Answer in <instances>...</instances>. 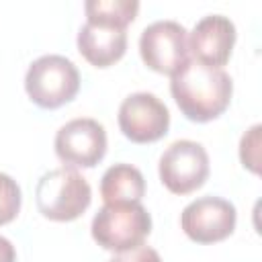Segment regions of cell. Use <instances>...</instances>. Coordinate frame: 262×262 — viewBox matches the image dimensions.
<instances>
[{"label": "cell", "mask_w": 262, "mask_h": 262, "mask_svg": "<svg viewBox=\"0 0 262 262\" xmlns=\"http://www.w3.org/2000/svg\"><path fill=\"white\" fill-rule=\"evenodd\" d=\"M170 92L186 119L207 123L229 106L233 82L223 68H209L190 59L172 76Z\"/></svg>", "instance_id": "1"}, {"label": "cell", "mask_w": 262, "mask_h": 262, "mask_svg": "<svg viewBox=\"0 0 262 262\" xmlns=\"http://www.w3.org/2000/svg\"><path fill=\"white\" fill-rule=\"evenodd\" d=\"M92 190L88 180L74 168L45 172L35 188L37 209L51 221H74L90 205Z\"/></svg>", "instance_id": "2"}, {"label": "cell", "mask_w": 262, "mask_h": 262, "mask_svg": "<svg viewBox=\"0 0 262 262\" xmlns=\"http://www.w3.org/2000/svg\"><path fill=\"white\" fill-rule=\"evenodd\" d=\"M90 231L100 248L125 252L143 244L151 231V217L141 203H113L98 209Z\"/></svg>", "instance_id": "3"}, {"label": "cell", "mask_w": 262, "mask_h": 262, "mask_svg": "<svg viewBox=\"0 0 262 262\" xmlns=\"http://www.w3.org/2000/svg\"><path fill=\"white\" fill-rule=\"evenodd\" d=\"M25 90L35 104L43 108H57L78 94V68L63 55H41L27 70Z\"/></svg>", "instance_id": "4"}, {"label": "cell", "mask_w": 262, "mask_h": 262, "mask_svg": "<svg viewBox=\"0 0 262 262\" xmlns=\"http://www.w3.org/2000/svg\"><path fill=\"white\" fill-rule=\"evenodd\" d=\"M139 53L147 68L174 76L190 61L186 29L176 20H156L141 31Z\"/></svg>", "instance_id": "5"}, {"label": "cell", "mask_w": 262, "mask_h": 262, "mask_svg": "<svg viewBox=\"0 0 262 262\" xmlns=\"http://www.w3.org/2000/svg\"><path fill=\"white\" fill-rule=\"evenodd\" d=\"M160 180L174 194H188L201 188L209 176V156L192 139H178L160 158Z\"/></svg>", "instance_id": "6"}, {"label": "cell", "mask_w": 262, "mask_h": 262, "mask_svg": "<svg viewBox=\"0 0 262 262\" xmlns=\"http://www.w3.org/2000/svg\"><path fill=\"white\" fill-rule=\"evenodd\" d=\"M55 154L68 168H92L106 154V131L94 119H72L55 135Z\"/></svg>", "instance_id": "7"}, {"label": "cell", "mask_w": 262, "mask_h": 262, "mask_svg": "<svg viewBox=\"0 0 262 262\" xmlns=\"http://www.w3.org/2000/svg\"><path fill=\"white\" fill-rule=\"evenodd\" d=\"M235 207L221 196H201L188 203L180 215L182 231L196 244H213L235 229Z\"/></svg>", "instance_id": "8"}, {"label": "cell", "mask_w": 262, "mask_h": 262, "mask_svg": "<svg viewBox=\"0 0 262 262\" xmlns=\"http://www.w3.org/2000/svg\"><path fill=\"white\" fill-rule=\"evenodd\" d=\"M119 127L135 143H151L168 133L170 113L151 92L129 94L119 106Z\"/></svg>", "instance_id": "9"}, {"label": "cell", "mask_w": 262, "mask_h": 262, "mask_svg": "<svg viewBox=\"0 0 262 262\" xmlns=\"http://www.w3.org/2000/svg\"><path fill=\"white\" fill-rule=\"evenodd\" d=\"M233 43L235 25L223 14H209L194 25L188 37V53L203 66L221 68L229 61Z\"/></svg>", "instance_id": "10"}, {"label": "cell", "mask_w": 262, "mask_h": 262, "mask_svg": "<svg viewBox=\"0 0 262 262\" xmlns=\"http://www.w3.org/2000/svg\"><path fill=\"white\" fill-rule=\"evenodd\" d=\"M127 49V31L121 27L86 23L78 33V51L96 68L119 61Z\"/></svg>", "instance_id": "11"}, {"label": "cell", "mask_w": 262, "mask_h": 262, "mask_svg": "<svg viewBox=\"0 0 262 262\" xmlns=\"http://www.w3.org/2000/svg\"><path fill=\"white\" fill-rule=\"evenodd\" d=\"M145 194L143 174L131 164L111 166L100 180V196L106 205L113 203H139Z\"/></svg>", "instance_id": "12"}, {"label": "cell", "mask_w": 262, "mask_h": 262, "mask_svg": "<svg viewBox=\"0 0 262 262\" xmlns=\"http://www.w3.org/2000/svg\"><path fill=\"white\" fill-rule=\"evenodd\" d=\"M88 23H100L125 29L137 16V0H88L84 4Z\"/></svg>", "instance_id": "13"}, {"label": "cell", "mask_w": 262, "mask_h": 262, "mask_svg": "<svg viewBox=\"0 0 262 262\" xmlns=\"http://www.w3.org/2000/svg\"><path fill=\"white\" fill-rule=\"evenodd\" d=\"M20 209V188L14 178L0 172V225L12 221Z\"/></svg>", "instance_id": "14"}, {"label": "cell", "mask_w": 262, "mask_h": 262, "mask_svg": "<svg viewBox=\"0 0 262 262\" xmlns=\"http://www.w3.org/2000/svg\"><path fill=\"white\" fill-rule=\"evenodd\" d=\"M260 125H254L239 143V160L246 168H250L252 172H258V162H260V154H258V145H260Z\"/></svg>", "instance_id": "15"}, {"label": "cell", "mask_w": 262, "mask_h": 262, "mask_svg": "<svg viewBox=\"0 0 262 262\" xmlns=\"http://www.w3.org/2000/svg\"><path fill=\"white\" fill-rule=\"evenodd\" d=\"M108 262H162V258L154 248H149L145 244H139L131 250L117 252V256H113Z\"/></svg>", "instance_id": "16"}, {"label": "cell", "mask_w": 262, "mask_h": 262, "mask_svg": "<svg viewBox=\"0 0 262 262\" xmlns=\"http://www.w3.org/2000/svg\"><path fill=\"white\" fill-rule=\"evenodd\" d=\"M0 262H16V252L10 239L0 235Z\"/></svg>", "instance_id": "17"}]
</instances>
